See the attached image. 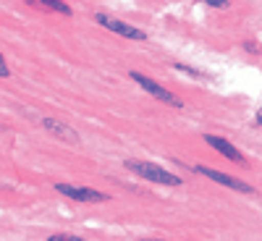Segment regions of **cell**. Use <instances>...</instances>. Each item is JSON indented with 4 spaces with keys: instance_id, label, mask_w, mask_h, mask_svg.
Here are the masks:
<instances>
[{
    "instance_id": "cell-1",
    "label": "cell",
    "mask_w": 262,
    "mask_h": 241,
    "mask_svg": "<svg viewBox=\"0 0 262 241\" xmlns=\"http://www.w3.org/2000/svg\"><path fill=\"white\" fill-rule=\"evenodd\" d=\"M126 168L134 170L137 176L152 181V184H165V186H181L184 181L176 176V173H168L165 168L155 165V163H144V160H126Z\"/></svg>"
},
{
    "instance_id": "cell-2",
    "label": "cell",
    "mask_w": 262,
    "mask_h": 241,
    "mask_svg": "<svg viewBox=\"0 0 262 241\" xmlns=\"http://www.w3.org/2000/svg\"><path fill=\"white\" fill-rule=\"evenodd\" d=\"M55 191L71 196L74 202H90V205H97V202H107L111 196L97 191V189H90V186H71V184H55Z\"/></svg>"
},
{
    "instance_id": "cell-3",
    "label": "cell",
    "mask_w": 262,
    "mask_h": 241,
    "mask_svg": "<svg viewBox=\"0 0 262 241\" xmlns=\"http://www.w3.org/2000/svg\"><path fill=\"white\" fill-rule=\"evenodd\" d=\"M128 76L134 79V81H137V84L142 86V90H147V92H149L152 97H158L160 102H168V105H176V107H181V105H184V102H181V100H179L176 95H173V92H168L165 86H160L158 81H152V79H147L144 74H139V71H131Z\"/></svg>"
},
{
    "instance_id": "cell-4",
    "label": "cell",
    "mask_w": 262,
    "mask_h": 241,
    "mask_svg": "<svg viewBox=\"0 0 262 241\" xmlns=\"http://www.w3.org/2000/svg\"><path fill=\"white\" fill-rule=\"evenodd\" d=\"M95 21H97V24H102L105 29H111V32H116V34L126 37V39H147V32H142V29H137V27L126 24V21H121V18L107 16V13H97V16H95Z\"/></svg>"
},
{
    "instance_id": "cell-5",
    "label": "cell",
    "mask_w": 262,
    "mask_h": 241,
    "mask_svg": "<svg viewBox=\"0 0 262 241\" xmlns=\"http://www.w3.org/2000/svg\"><path fill=\"white\" fill-rule=\"evenodd\" d=\"M200 176H207L210 181H217L221 186H226V189H233V191H242V194H254V189L249 186V184H244V181H238V179H233V176H226V173H221V170H215V168H207V165H196L194 168Z\"/></svg>"
},
{
    "instance_id": "cell-6",
    "label": "cell",
    "mask_w": 262,
    "mask_h": 241,
    "mask_svg": "<svg viewBox=\"0 0 262 241\" xmlns=\"http://www.w3.org/2000/svg\"><path fill=\"white\" fill-rule=\"evenodd\" d=\"M205 142L212 147V149H217V152H221V155H226L228 160H233V163H238V165H242L244 163V155H242V152H238L231 142H226L223 137H215V134H207L205 137Z\"/></svg>"
},
{
    "instance_id": "cell-7",
    "label": "cell",
    "mask_w": 262,
    "mask_h": 241,
    "mask_svg": "<svg viewBox=\"0 0 262 241\" xmlns=\"http://www.w3.org/2000/svg\"><path fill=\"white\" fill-rule=\"evenodd\" d=\"M42 126H45L48 131H53V134H58V137H66L69 142H79L76 128H71L69 123H60V121H55V118H42Z\"/></svg>"
},
{
    "instance_id": "cell-8",
    "label": "cell",
    "mask_w": 262,
    "mask_h": 241,
    "mask_svg": "<svg viewBox=\"0 0 262 241\" xmlns=\"http://www.w3.org/2000/svg\"><path fill=\"white\" fill-rule=\"evenodd\" d=\"M32 6L50 8V11H58V13H63V16H71V6H69V3H58V0H42V3H32Z\"/></svg>"
},
{
    "instance_id": "cell-9",
    "label": "cell",
    "mask_w": 262,
    "mask_h": 241,
    "mask_svg": "<svg viewBox=\"0 0 262 241\" xmlns=\"http://www.w3.org/2000/svg\"><path fill=\"white\" fill-rule=\"evenodd\" d=\"M48 241H84V238H79V236H69V233H53Z\"/></svg>"
},
{
    "instance_id": "cell-10",
    "label": "cell",
    "mask_w": 262,
    "mask_h": 241,
    "mask_svg": "<svg viewBox=\"0 0 262 241\" xmlns=\"http://www.w3.org/2000/svg\"><path fill=\"white\" fill-rule=\"evenodd\" d=\"M176 71H184V74H189V76H196V79H205L200 71H194V69H189V65H184V63H176Z\"/></svg>"
},
{
    "instance_id": "cell-11",
    "label": "cell",
    "mask_w": 262,
    "mask_h": 241,
    "mask_svg": "<svg viewBox=\"0 0 262 241\" xmlns=\"http://www.w3.org/2000/svg\"><path fill=\"white\" fill-rule=\"evenodd\" d=\"M11 76V69H8V63H6V58L0 55V79H8Z\"/></svg>"
},
{
    "instance_id": "cell-12",
    "label": "cell",
    "mask_w": 262,
    "mask_h": 241,
    "mask_svg": "<svg viewBox=\"0 0 262 241\" xmlns=\"http://www.w3.org/2000/svg\"><path fill=\"white\" fill-rule=\"evenodd\" d=\"M207 6L210 8H226L228 3H223V0H207Z\"/></svg>"
},
{
    "instance_id": "cell-13",
    "label": "cell",
    "mask_w": 262,
    "mask_h": 241,
    "mask_svg": "<svg viewBox=\"0 0 262 241\" xmlns=\"http://www.w3.org/2000/svg\"><path fill=\"white\" fill-rule=\"evenodd\" d=\"M257 123L262 126V107H259V111H257Z\"/></svg>"
},
{
    "instance_id": "cell-14",
    "label": "cell",
    "mask_w": 262,
    "mask_h": 241,
    "mask_svg": "<svg viewBox=\"0 0 262 241\" xmlns=\"http://www.w3.org/2000/svg\"><path fill=\"white\" fill-rule=\"evenodd\" d=\"M139 241H163V238H139Z\"/></svg>"
}]
</instances>
